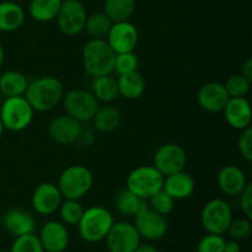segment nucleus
Segmentation results:
<instances>
[{
    "mask_svg": "<svg viewBox=\"0 0 252 252\" xmlns=\"http://www.w3.org/2000/svg\"><path fill=\"white\" fill-rule=\"evenodd\" d=\"M24 96L33 111L47 112L63 100L64 86L56 76H41L29 83Z\"/></svg>",
    "mask_w": 252,
    "mask_h": 252,
    "instance_id": "1",
    "label": "nucleus"
},
{
    "mask_svg": "<svg viewBox=\"0 0 252 252\" xmlns=\"http://www.w3.org/2000/svg\"><path fill=\"white\" fill-rule=\"evenodd\" d=\"M115 58L116 53L106 39H90L83 48L84 68L93 78L112 74Z\"/></svg>",
    "mask_w": 252,
    "mask_h": 252,
    "instance_id": "2",
    "label": "nucleus"
},
{
    "mask_svg": "<svg viewBox=\"0 0 252 252\" xmlns=\"http://www.w3.org/2000/svg\"><path fill=\"white\" fill-rule=\"evenodd\" d=\"M113 223V216L108 209L100 206L90 207L84 209L83 216L78 223L79 235L86 243H100L105 240Z\"/></svg>",
    "mask_w": 252,
    "mask_h": 252,
    "instance_id": "3",
    "label": "nucleus"
},
{
    "mask_svg": "<svg viewBox=\"0 0 252 252\" xmlns=\"http://www.w3.org/2000/svg\"><path fill=\"white\" fill-rule=\"evenodd\" d=\"M94 185V175L83 165H71L63 170L58 179V189L65 199H80Z\"/></svg>",
    "mask_w": 252,
    "mask_h": 252,
    "instance_id": "4",
    "label": "nucleus"
},
{
    "mask_svg": "<svg viewBox=\"0 0 252 252\" xmlns=\"http://www.w3.org/2000/svg\"><path fill=\"white\" fill-rule=\"evenodd\" d=\"M33 108L25 96L6 97L0 108V120L5 129L21 132L26 129L33 118Z\"/></svg>",
    "mask_w": 252,
    "mask_h": 252,
    "instance_id": "5",
    "label": "nucleus"
},
{
    "mask_svg": "<svg viewBox=\"0 0 252 252\" xmlns=\"http://www.w3.org/2000/svg\"><path fill=\"white\" fill-rule=\"evenodd\" d=\"M127 189L143 199H149L162 189L164 176L154 166L135 167L127 176Z\"/></svg>",
    "mask_w": 252,
    "mask_h": 252,
    "instance_id": "6",
    "label": "nucleus"
},
{
    "mask_svg": "<svg viewBox=\"0 0 252 252\" xmlns=\"http://www.w3.org/2000/svg\"><path fill=\"white\" fill-rule=\"evenodd\" d=\"M233 220V212L226 201L220 198L211 199L204 204L201 213V223L207 233L223 235Z\"/></svg>",
    "mask_w": 252,
    "mask_h": 252,
    "instance_id": "7",
    "label": "nucleus"
},
{
    "mask_svg": "<svg viewBox=\"0 0 252 252\" xmlns=\"http://www.w3.org/2000/svg\"><path fill=\"white\" fill-rule=\"evenodd\" d=\"M63 106L66 115L79 122H89L93 121L98 108V102L91 91L73 89L63 96Z\"/></svg>",
    "mask_w": 252,
    "mask_h": 252,
    "instance_id": "8",
    "label": "nucleus"
},
{
    "mask_svg": "<svg viewBox=\"0 0 252 252\" xmlns=\"http://www.w3.org/2000/svg\"><path fill=\"white\" fill-rule=\"evenodd\" d=\"M140 238L134 224L129 221L113 223L105 241L110 252H134L139 246Z\"/></svg>",
    "mask_w": 252,
    "mask_h": 252,
    "instance_id": "9",
    "label": "nucleus"
},
{
    "mask_svg": "<svg viewBox=\"0 0 252 252\" xmlns=\"http://www.w3.org/2000/svg\"><path fill=\"white\" fill-rule=\"evenodd\" d=\"M187 164V155L179 144H165L157 150L153 166L164 177L184 171Z\"/></svg>",
    "mask_w": 252,
    "mask_h": 252,
    "instance_id": "10",
    "label": "nucleus"
},
{
    "mask_svg": "<svg viewBox=\"0 0 252 252\" xmlns=\"http://www.w3.org/2000/svg\"><path fill=\"white\" fill-rule=\"evenodd\" d=\"M133 224L137 228L140 238L149 241L162 239L166 235L167 229H169L165 217L150 209L149 206L134 217Z\"/></svg>",
    "mask_w": 252,
    "mask_h": 252,
    "instance_id": "11",
    "label": "nucleus"
},
{
    "mask_svg": "<svg viewBox=\"0 0 252 252\" xmlns=\"http://www.w3.org/2000/svg\"><path fill=\"white\" fill-rule=\"evenodd\" d=\"M86 10L79 1H63L57 15V24L59 30L66 36L79 34L85 27Z\"/></svg>",
    "mask_w": 252,
    "mask_h": 252,
    "instance_id": "12",
    "label": "nucleus"
},
{
    "mask_svg": "<svg viewBox=\"0 0 252 252\" xmlns=\"http://www.w3.org/2000/svg\"><path fill=\"white\" fill-rule=\"evenodd\" d=\"M106 41L116 54L133 52L137 47L139 34L137 27L129 21L113 22Z\"/></svg>",
    "mask_w": 252,
    "mask_h": 252,
    "instance_id": "13",
    "label": "nucleus"
},
{
    "mask_svg": "<svg viewBox=\"0 0 252 252\" xmlns=\"http://www.w3.org/2000/svg\"><path fill=\"white\" fill-rule=\"evenodd\" d=\"M83 133L81 122L69 115H62L53 118L48 125V135L53 142L62 145L75 143Z\"/></svg>",
    "mask_w": 252,
    "mask_h": 252,
    "instance_id": "14",
    "label": "nucleus"
},
{
    "mask_svg": "<svg viewBox=\"0 0 252 252\" xmlns=\"http://www.w3.org/2000/svg\"><path fill=\"white\" fill-rule=\"evenodd\" d=\"M63 202V196L59 191L58 186L51 182H44L38 185L32 193L31 203L34 212L39 216H51L58 211L61 203Z\"/></svg>",
    "mask_w": 252,
    "mask_h": 252,
    "instance_id": "15",
    "label": "nucleus"
},
{
    "mask_svg": "<svg viewBox=\"0 0 252 252\" xmlns=\"http://www.w3.org/2000/svg\"><path fill=\"white\" fill-rule=\"evenodd\" d=\"M230 96L226 93L224 84L211 81L201 86L197 94L198 105L207 112H223Z\"/></svg>",
    "mask_w": 252,
    "mask_h": 252,
    "instance_id": "16",
    "label": "nucleus"
},
{
    "mask_svg": "<svg viewBox=\"0 0 252 252\" xmlns=\"http://www.w3.org/2000/svg\"><path fill=\"white\" fill-rule=\"evenodd\" d=\"M44 252H64L69 246V233L65 225L59 221H47L38 236Z\"/></svg>",
    "mask_w": 252,
    "mask_h": 252,
    "instance_id": "17",
    "label": "nucleus"
},
{
    "mask_svg": "<svg viewBox=\"0 0 252 252\" xmlns=\"http://www.w3.org/2000/svg\"><path fill=\"white\" fill-rule=\"evenodd\" d=\"M1 224L2 228L14 238L33 234L36 230V219L33 216L20 208L9 209L2 216Z\"/></svg>",
    "mask_w": 252,
    "mask_h": 252,
    "instance_id": "18",
    "label": "nucleus"
},
{
    "mask_svg": "<svg viewBox=\"0 0 252 252\" xmlns=\"http://www.w3.org/2000/svg\"><path fill=\"white\" fill-rule=\"evenodd\" d=\"M228 125L234 129L244 130L250 127L251 105L245 97H230L223 110Z\"/></svg>",
    "mask_w": 252,
    "mask_h": 252,
    "instance_id": "19",
    "label": "nucleus"
},
{
    "mask_svg": "<svg viewBox=\"0 0 252 252\" xmlns=\"http://www.w3.org/2000/svg\"><path fill=\"white\" fill-rule=\"evenodd\" d=\"M217 184L219 189L228 196H239L248 186L245 172L235 165H226L218 172Z\"/></svg>",
    "mask_w": 252,
    "mask_h": 252,
    "instance_id": "20",
    "label": "nucleus"
},
{
    "mask_svg": "<svg viewBox=\"0 0 252 252\" xmlns=\"http://www.w3.org/2000/svg\"><path fill=\"white\" fill-rule=\"evenodd\" d=\"M194 187H196V184H194L193 177L185 171L164 177V185H162V189L167 192L175 201L189 198L193 193Z\"/></svg>",
    "mask_w": 252,
    "mask_h": 252,
    "instance_id": "21",
    "label": "nucleus"
},
{
    "mask_svg": "<svg viewBox=\"0 0 252 252\" xmlns=\"http://www.w3.org/2000/svg\"><path fill=\"white\" fill-rule=\"evenodd\" d=\"M118 94L127 100H135L144 94V76L138 70L118 75L117 79Z\"/></svg>",
    "mask_w": 252,
    "mask_h": 252,
    "instance_id": "22",
    "label": "nucleus"
},
{
    "mask_svg": "<svg viewBox=\"0 0 252 252\" xmlns=\"http://www.w3.org/2000/svg\"><path fill=\"white\" fill-rule=\"evenodd\" d=\"M25 21V11L12 1L0 2V31L12 32L20 29Z\"/></svg>",
    "mask_w": 252,
    "mask_h": 252,
    "instance_id": "23",
    "label": "nucleus"
},
{
    "mask_svg": "<svg viewBox=\"0 0 252 252\" xmlns=\"http://www.w3.org/2000/svg\"><path fill=\"white\" fill-rule=\"evenodd\" d=\"M30 81L22 73L9 70L0 76V91L6 97L24 96Z\"/></svg>",
    "mask_w": 252,
    "mask_h": 252,
    "instance_id": "24",
    "label": "nucleus"
},
{
    "mask_svg": "<svg viewBox=\"0 0 252 252\" xmlns=\"http://www.w3.org/2000/svg\"><path fill=\"white\" fill-rule=\"evenodd\" d=\"M122 115L121 111L115 106H103L98 107L94 116V126L101 133H110L117 129L120 126Z\"/></svg>",
    "mask_w": 252,
    "mask_h": 252,
    "instance_id": "25",
    "label": "nucleus"
},
{
    "mask_svg": "<svg viewBox=\"0 0 252 252\" xmlns=\"http://www.w3.org/2000/svg\"><path fill=\"white\" fill-rule=\"evenodd\" d=\"M91 94L97 101L102 102H112L117 98L118 85L117 80L112 75L95 76L91 83Z\"/></svg>",
    "mask_w": 252,
    "mask_h": 252,
    "instance_id": "26",
    "label": "nucleus"
},
{
    "mask_svg": "<svg viewBox=\"0 0 252 252\" xmlns=\"http://www.w3.org/2000/svg\"><path fill=\"white\" fill-rule=\"evenodd\" d=\"M115 203L117 211L127 217H135L139 212H142L143 209L148 207V204L145 203V199L138 197L137 194L129 191L127 187L118 192Z\"/></svg>",
    "mask_w": 252,
    "mask_h": 252,
    "instance_id": "27",
    "label": "nucleus"
},
{
    "mask_svg": "<svg viewBox=\"0 0 252 252\" xmlns=\"http://www.w3.org/2000/svg\"><path fill=\"white\" fill-rule=\"evenodd\" d=\"M63 0H32L30 15L38 22H48L57 17Z\"/></svg>",
    "mask_w": 252,
    "mask_h": 252,
    "instance_id": "28",
    "label": "nucleus"
},
{
    "mask_svg": "<svg viewBox=\"0 0 252 252\" xmlns=\"http://www.w3.org/2000/svg\"><path fill=\"white\" fill-rule=\"evenodd\" d=\"M103 12L112 22L128 21L135 9V0H105Z\"/></svg>",
    "mask_w": 252,
    "mask_h": 252,
    "instance_id": "29",
    "label": "nucleus"
},
{
    "mask_svg": "<svg viewBox=\"0 0 252 252\" xmlns=\"http://www.w3.org/2000/svg\"><path fill=\"white\" fill-rule=\"evenodd\" d=\"M112 24L113 22L105 12H96L86 17L84 30L91 37V39H105Z\"/></svg>",
    "mask_w": 252,
    "mask_h": 252,
    "instance_id": "30",
    "label": "nucleus"
},
{
    "mask_svg": "<svg viewBox=\"0 0 252 252\" xmlns=\"http://www.w3.org/2000/svg\"><path fill=\"white\" fill-rule=\"evenodd\" d=\"M59 213H61V218L64 224L78 225L79 220L84 213V208L79 203V199H65L61 203Z\"/></svg>",
    "mask_w": 252,
    "mask_h": 252,
    "instance_id": "31",
    "label": "nucleus"
},
{
    "mask_svg": "<svg viewBox=\"0 0 252 252\" xmlns=\"http://www.w3.org/2000/svg\"><path fill=\"white\" fill-rule=\"evenodd\" d=\"M250 86L251 81L241 74L229 76L228 80L224 84V88L230 97H245L246 94L250 90Z\"/></svg>",
    "mask_w": 252,
    "mask_h": 252,
    "instance_id": "32",
    "label": "nucleus"
},
{
    "mask_svg": "<svg viewBox=\"0 0 252 252\" xmlns=\"http://www.w3.org/2000/svg\"><path fill=\"white\" fill-rule=\"evenodd\" d=\"M149 202V208L164 217L171 213L175 208V199L162 189L150 197Z\"/></svg>",
    "mask_w": 252,
    "mask_h": 252,
    "instance_id": "33",
    "label": "nucleus"
},
{
    "mask_svg": "<svg viewBox=\"0 0 252 252\" xmlns=\"http://www.w3.org/2000/svg\"><path fill=\"white\" fill-rule=\"evenodd\" d=\"M138 66H139V58L134 53V51L116 54L113 71L117 75H122V74H127L130 73V71L138 70Z\"/></svg>",
    "mask_w": 252,
    "mask_h": 252,
    "instance_id": "34",
    "label": "nucleus"
},
{
    "mask_svg": "<svg viewBox=\"0 0 252 252\" xmlns=\"http://www.w3.org/2000/svg\"><path fill=\"white\" fill-rule=\"evenodd\" d=\"M10 252H44V250L38 236L34 234H27L15 238Z\"/></svg>",
    "mask_w": 252,
    "mask_h": 252,
    "instance_id": "35",
    "label": "nucleus"
},
{
    "mask_svg": "<svg viewBox=\"0 0 252 252\" xmlns=\"http://www.w3.org/2000/svg\"><path fill=\"white\" fill-rule=\"evenodd\" d=\"M251 219L243 217V218L233 219V220L230 221V224H229L228 226V230H226V234L230 236V239L239 241L249 238L251 234Z\"/></svg>",
    "mask_w": 252,
    "mask_h": 252,
    "instance_id": "36",
    "label": "nucleus"
},
{
    "mask_svg": "<svg viewBox=\"0 0 252 252\" xmlns=\"http://www.w3.org/2000/svg\"><path fill=\"white\" fill-rule=\"evenodd\" d=\"M225 239L218 234H207L197 244V252H224Z\"/></svg>",
    "mask_w": 252,
    "mask_h": 252,
    "instance_id": "37",
    "label": "nucleus"
},
{
    "mask_svg": "<svg viewBox=\"0 0 252 252\" xmlns=\"http://www.w3.org/2000/svg\"><path fill=\"white\" fill-rule=\"evenodd\" d=\"M238 149L246 161H252V129L251 127L243 130L238 140Z\"/></svg>",
    "mask_w": 252,
    "mask_h": 252,
    "instance_id": "38",
    "label": "nucleus"
},
{
    "mask_svg": "<svg viewBox=\"0 0 252 252\" xmlns=\"http://www.w3.org/2000/svg\"><path fill=\"white\" fill-rule=\"evenodd\" d=\"M240 204L244 216L248 219H252V185L248 184L240 194Z\"/></svg>",
    "mask_w": 252,
    "mask_h": 252,
    "instance_id": "39",
    "label": "nucleus"
},
{
    "mask_svg": "<svg viewBox=\"0 0 252 252\" xmlns=\"http://www.w3.org/2000/svg\"><path fill=\"white\" fill-rule=\"evenodd\" d=\"M241 75L252 81V59L248 58L241 66Z\"/></svg>",
    "mask_w": 252,
    "mask_h": 252,
    "instance_id": "40",
    "label": "nucleus"
},
{
    "mask_svg": "<svg viewBox=\"0 0 252 252\" xmlns=\"http://www.w3.org/2000/svg\"><path fill=\"white\" fill-rule=\"evenodd\" d=\"M240 244L236 240H225V246H224V252H240Z\"/></svg>",
    "mask_w": 252,
    "mask_h": 252,
    "instance_id": "41",
    "label": "nucleus"
},
{
    "mask_svg": "<svg viewBox=\"0 0 252 252\" xmlns=\"http://www.w3.org/2000/svg\"><path fill=\"white\" fill-rule=\"evenodd\" d=\"M134 252H160L155 248L154 245H150V244H139L137 249H135Z\"/></svg>",
    "mask_w": 252,
    "mask_h": 252,
    "instance_id": "42",
    "label": "nucleus"
},
{
    "mask_svg": "<svg viewBox=\"0 0 252 252\" xmlns=\"http://www.w3.org/2000/svg\"><path fill=\"white\" fill-rule=\"evenodd\" d=\"M4 59H5V52H4V48H2V46L0 44V66H1L2 63H4Z\"/></svg>",
    "mask_w": 252,
    "mask_h": 252,
    "instance_id": "43",
    "label": "nucleus"
},
{
    "mask_svg": "<svg viewBox=\"0 0 252 252\" xmlns=\"http://www.w3.org/2000/svg\"><path fill=\"white\" fill-rule=\"evenodd\" d=\"M4 126H2V122H1V120H0V137H1V134H2V132H4Z\"/></svg>",
    "mask_w": 252,
    "mask_h": 252,
    "instance_id": "44",
    "label": "nucleus"
},
{
    "mask_svg": "<svg viewBox=\"0 0 252 252\" xmlns=\"http://www.w3.org/2000/svg\"><path fill=\"white\" fill-rule=\"evenodd\" d=\"M63 1H79V0H63Z\"/></svg>",
    "mask_w": 252,
    "mask_h": 252,
    "instance_id": "45",
    "label": "nucleus"
},
{
    "mask_svg": "<svg viewBox=\"0 0 252 252\" xmlns=\"http://www.w3.org/2000/svg\"><path fill=\"white\" fill-rule=\"evenodd\" d=\"M0 252H6V251H0Z\"/></svg>",
    "mask_w": 252,
    "mask_h": 252,
    "instance_id": "46",
    "label": "nucleus"
}]
</instances>
